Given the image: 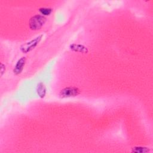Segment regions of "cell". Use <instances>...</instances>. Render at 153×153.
<instances>
[{
  "mask_svg": "<svg viewBox=\"0 0 153 153\" xmlns=\"http://www.w3.org/2000/svg\"><path fill=\"white\" fill-rule=\"evenodd\" d=\"M80 90L78 88L74 87H65L60 90L59 96L60 98H68L71 97H75L79 94Z\"/></svg>",
  "mask_w": 153,
  "mask_h": 153,
  "instance_id": "3",
  "label": "cell"
},
{
  "mask_svg": "<svg viewBox=\"0 0 153 153\" xmlns=\"http://www.w3.org/2000/svg\"><path fill=\"white\" fill-rule=\"evenodd\" d=\"M5 71V66L3 63H1V76H2Z\"/></svg>",
  "mask_w": 153,
  "mask_h": 153,
  "instance_id": "9",
  "label": "cell"
},
{
  "mask_svg": "<svg viewBox=\"0 0 153 153\" xmlns=\"http://www.w3.org/2000/svg\"><path fill=\"white\" fill-rule=\"evenodd\" d=\"M46 22V18L44 16L35 15L32 16L29 22V27L31 30H36L40 29Z\"/></svg>",
  "mask_w": 153,
  "mask_h": 153,
  "instance_id": "1",
  "label": "cell"
},
{
  "mask_svg": "<svg viewBox=\"0 0 153 153\" xmlns=\"http://www.w3.org/2000/svg\"><path fill=\"white\" fill-rule=\"evenodd\" d=\"M42 36H43V35H40L37 37H36L35 38H34L33 39L22 44L20 48V51L23 53H27L30 51L37 46V45L41 41Z\"/></svg>",
  "mask_w": 153,
  "mask_h": 153,
  "instance_id": "2",
  "label": "cell"
},
{
  "mask_svg": "<svg viewBox=\"0 0 153 153\" xmlns=\"http://www.w3.org/2000/svg\"><path fill=\"white\" fill-rule=\"evenodd\" d=\"M149 151V149L144 146H134L131 149V152L134 153H146Z\"/></svg>",
  "mask_w": 153,
  "mask_h": 153,
  "instance_id": "7",
  "label": "cell"
},
{
  "mask_svg": "<svg viewBox=\"0 0 153 153\" xmlns=\"http://www.w3.org/2000/svg\"><path fill=\"white\" fill-rule=\"evenodd\" d=\"M26 59L25 57H22L18 60L13 69V72L15 75H19L22 73L23 69L24 66L26 63Z\"/></svg>",
  "mask_w": 153,
  "mask_h": 153,
  "instance_id": "4",
  "label": "cell"
},
{
  "mask_svg": "<svg viewBox=\"0 0 153 153\" xmlns=\"http://www.w3.org/2000/svg\"><path fill=\"white\" fill-rule=\"evenodd\" d=\"M70 49L75 52H79L81 53H87L88 51V48L83 45L78 44H72L69 47Z\"/></svg>",
  "mask_w": 153,
  "mask_h": 153,
  "instance_id": "5",
  "label": "cell"
},
{
  "mask_svg": "<svg viewBox=\"0 0 153 153\" xmlns=\"http://www.w3.org/2000/svg\"><path fill=\"white\" fill-rule=\"evenodd\" d=\"M36 93L40 98H44L46 94V87L42 82H39L36 86Z\"/></svg>",
  "mask_w": 153,
  "mask_h": 153,
  "instance_id": "6",
  "label": "cell"
},
{
  "mask_svg": "<svg viewBox=\"0 0 153 153\" xmlns=\"http://www.w3.org/2000/svg\"><path fill=\"white\" fill-rule=\"evenodd\" d=\"M52 8H46V7H41L39 9V11L42 16H49L52 13Z\"/></svg>",
  "mask_w": 153,
  "mask_h": 153,
  "instance_id": "8",
  "label": "cell"
}]
</instances>
